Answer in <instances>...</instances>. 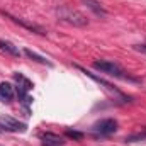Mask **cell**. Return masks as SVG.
Returning a JSON list of instances; mask_svg holds the SVG:
<instances>
[{"label": "cell", "mask_w": 146, "mask_h": 146, "mask_svg": "<svg viewBox=\"0 0 146 146\" xmlns=\"http://www.w3.org/2000/svg\"><path fill=\"white\" fill-rule=\"evenodd\" d=\"M56 17L70 26H75V27H85L88 24V19L80 12V10H73V9H68V7H60L56 9Z\"/></svg>", "instance_id": "cell-1"}, {"label": "cell", "mask_w": 146, "mask_h": 146, "mask_svg": "<svg viewBox=\"0 0 146 146\" xmlns=\"http://www.w3.org/2000/svg\"><path fill=\"white\" fill-rule=\"evenodd\" d=\"M94 68L99 70V72L110 75V76H115V78H121V80H129V82H136V78L129 76L127 73L124 72L117 63L109 61V60H100V61H94Z\"/></svg>", "instance_id": "cell-2"}, {"label": "cell", "mask_w": 146, "mask_h": 146, "mask_svg": "<svg viewBox=\"0 0 146 146\" xmlns=\"http://www.w3.org/2000/svg\"><path fill=\"white\" fill-rule=\"evenodd\" d=\"M75 68H78V70H80V72H82V73H85V75H87V76H90V78H92V80H94V82H97V83H99V85H104V88H106V90H107V92H109V94H112V95H114V97H117V99H122V100H124V102H129V97H126V95H124V94H122V92H121V90H117V88H115V87H114V85H112V83H109V82H106V80H102V78H100V76H95V75H94V73L87 72V70H85V68H82V66H78V65H75Z\"/></svg>", "instance_id": "cell-3"}, {"label": "cell", "mask_w": 146, "mask_h": 146, "mask_svg": "<svg viewBox=\"0 0 146 146\" xmlns=\"http://www.w3.org/2000/svg\"><path fill=\"white\" fill-rule=\"evenodd\" d=\"M92 131L97 134V136H107V134H112L117 131V121L112 119V117H107V119H100L94 124Z\"/></svg>", "instance_id": "cell-4"}, {"label": "cell", "mask_w": 146, "mask_h": 146, "mask_svg": "<svg viewBox=\"0 0 146 146\" xmlns=\"http://www.w3.org/2000/svg\"><path fill=\"white\" fill-rule=\"evenodd\" d=\"M0 129H3L7 133H24L27 129V126L10 115H0Z\"/></svg>", "instance_id": "cell-5"}, {"label": "cell", "mask_w": 146, "mask_h": 146, "mask_svg": "<svg viewBox=\"0 0 146 146\" xmlns=\"http://www.w3.org/2000/svg\"><path fill=\"white\" fill-rule=\"evenodd\" d=\"M0 14H2V15H5V17H9V19H10L12 22L19 24V26H22V27H26V29H29V31H33V33H37V34H46V33H44V29H42L41 26H37V24H31V22H26L24 19L14 17V15H10L9 12H3V10H0Z\"/></svg>", "instance_id": "cell-6"}, {"label": "cell", "mask_w": 146, "mask_h": 146, "mask_svg": "<svg viewBox=\"0 0 146 146\" xmlns=\"http://www.w3.org/2000/svg\"><path fill=\"white\" fill-rule=\"evenodd\" d=\"M15 97V88L14 85H10L9 82H2L0 83V100L2 102H12Z\"/></svg>", "instance_id": "cell-7"}, {"label": "cell", "mask_w": 146, "mask_h": 146, "mask_svg": "<svg viewBox=\"0 0 146 146\" xmlns=\"http://www.w3.org/2000/svg\"><path fill=\"white\" fill-rule=\"evenodd\" d=\"M42 145L44 146H63L65 141H63V138L58 136V134L46 133V134H42Z\"/></svg>", "instance_id": "cell-8"}, {"label": "cell", "mask_w": 146, "mask_h": 146, "mask_svg": "<svg viewBox=\"0 0 146 146\" xmlns=\"http://www.w3.org/2000/svg\"><path fill=\"white\" fill-rule=\"evenodd\" d=\"M0 51H3V53H7V54H10V56H21L19 48H17L14 42L5 41V39H0Z\"/></svg>", "instance_id": "cell-9"}, {"label": "cell", "mask_w": 146, "mask_h": 146, "mask_svg": "<svg viewBox=\"0 0 146 146\" xmlns=\"http://www.w3.org/2000/svg\"><path fill=\"white\" fill-rule=\"evenodd\" d=\"M83 3H85L90 10H94L97 15H107V10L102 7L100 2H97V0H83Z\"/></svg>", "instance_id": "cell-10"}, {"label": "cell", "mask_w": 146, "mask_h": 146, "mask_svg": "<svg viewBox=\"0 0 146 146\" xmlns=\"http://www.w3.org/2000/svg\"><path fill=\"white\" fill-rule=\"evenodd\" d=\"M24 54L27 56V58H31V60H34V61H37V63H41V65H48V66H51V63L46 60V58H42V56H39L37 53H34V51H31V49H24Z\"/></svg>", "instance_id": "cell-11"}, {"label": "cell", "mask_w": 146, "mask_h": 146, "mask_svg": "<svg viewBox=\"0 0 146 146\" xmlns=\"http://www.w3.org/2000/svg\"><path fill=\"white\" fill-rule=\"evenodd\" d=\"M66 136H68V138H73V139H76V141H80V139L83 138L82 133H78V131H72V129L66 131Z\"/></svg>", "instance_id": "cell-12"}, {"label": "cell", "mask_w": 146, "mask_h": 146, "mask_svg": "<svg viewBox=\"0 0 146 146\" xmlns=\"http://www.w3.org/2000/svg\"><path fill=\"white\" fill-rule=\"evenodd\" d=\"M138 139H146V131L145 133H139V134H133V136H129L126 141H138Z\"/></svg>", "instance_id": "cell-13"}, {"label": "cell", "mask_w": 146, "mask_h": 146, "mask_svg": "<svg viewBox=\"0 0 146 146\" xmlns=\"http://www.w3.org/2000/svg\"><path fill=\"white\" fill-rule=\"evenodd\" d=\"M134 49H136V51H141V53H145V54H146V44H139V46H134Z\"/></svg>", "instance_id": "cell-14"}]
</instances>
